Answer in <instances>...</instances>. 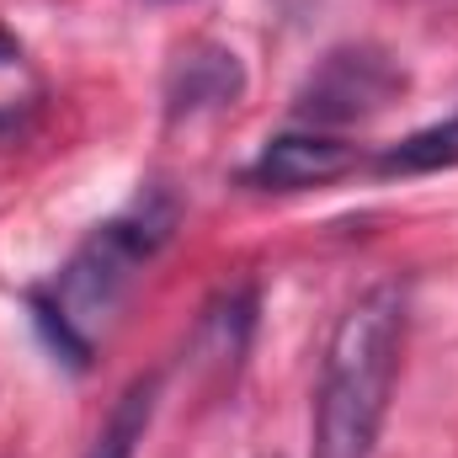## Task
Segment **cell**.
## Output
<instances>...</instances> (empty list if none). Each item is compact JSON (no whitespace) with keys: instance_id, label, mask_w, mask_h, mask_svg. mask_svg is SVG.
Listing matches in <instances>:
<instances>
[{"instance_id":"6da1fadb","label":"cell","mask_w":458,"mask_h":458,"mask_svg":"<svg viewBox=\"0 0 458 458\" xmlns=\"http://www.w3.org/2000/svg\"><path fill=\"white\" fill-rule=\"evenodd\" d=\"M405 352V288L373 283L342 310L315 384L310 458H373Z\"/></svg>"},{"instance_id":"7a4b0ae2","label":"cell","mask_w":458,"mask_h":458,"mask_svg":"<svg viewBox=\"0 0 458 458\" xmlns=\"http://www.w3.org/2000/svg\"><path fill=\"white\" fill-rule=\"evenodd\" d=\"M171 234V214L165 208H133L123 219H107L59 272V283L48 293H32L38 326L54 352H64V362L86 368L91 357V336L97 326H107L117 299L128 293L133 272L160 250V240Z\"/></svg>"},{"instance_id":"3957f363","label":"cell","mask_w":458,"mask_h":458,"mask_svg":"<svg viewBox=\"0 0 458 458\" xmlns=\"http://www.w3.org/2000/svg\"><path fill=\"white\" fill-rule=\"evenodd\" d=\"M400 91H405V70L384 48L346 43V48H331L304 75L293 113L304 123H362V117L384 113Z\"/></svg>"},{"instance_id":"277c9868","label":"cell","mask_w":458,"mask_h":458,"mask_svg":"<svg viewBox=\"0 0 458 458\" xmlns=\"http://www.w3.org/2000/svg\"><path fill=\"white\" fill-rule=\"evenodd\" d=\"M362 165L357 144H346L336 133H315V128H293L261 144V155L245 165V182L261 192H304V187H331Z\"/></svg>"},{"instance_id":"5b68a950","label":"cell","mask_w":458,"mask_h":458,"mask_svg":"<svg viewBox=\"0 0 458 458\" xmlns=\"http://www.w3.org/2000/svg\"><path fill=\"white\" fill-rule=\"evenodd\" d=\"M240 91H245V70H240V59H234L229 48H219V43H192V48H182V59L171 64V81H165L171 117L234 107Z\"/></svg>"},{"instance_id":"8992f818","label":"cell","mask_w":458,"mask_h":458,"mask_svg":"<svg viewBox=\"0 0 458 458\" xmlns=\"http://www.w3.org/2000/svg\"><path fill=\"white\" fill-rule=\"evenodd\" d=\"M448 165H458V113L405 133L400 144H389L378 155L384 176H427V171H448Z\"/></svg>"},{"instance_id":"52a82bcc","label":"cell","mask_w":458,"mask_h":458,"mask_svg":"<svg viewBox=\"0 0 458 458\" xmlns=\"http://www.w3.org/2000/svg\"><path fill=\"white\" fill-rule=\"evenodd\" d=\"M149 411H155V378L128 384V394L113 405L107 427L97 432V443H91L86 458H133V443H139L144 427H149Z\"/></svg>"}]
</instances>
